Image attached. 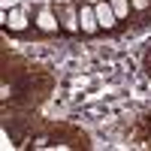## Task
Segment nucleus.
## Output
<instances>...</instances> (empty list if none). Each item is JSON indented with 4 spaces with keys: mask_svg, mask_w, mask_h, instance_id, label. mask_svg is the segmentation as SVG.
<instances>
[{
    "mask_svg": "<svg viewBox=\"0 0 151 151\" xmlns=\"http://www.w3.org/2000/svg\"><path fill=\"white\" fill-rule=\"evenodd\" d=\"M6 24H9V30H24V27H27V15H24V9H9L6 12Z\"/></svg>",
    "mask_w": 151,
    "mask_h": 151,
    "instance_id": "39448f33",
    "label": "nucleus"
},
{
    "mask_svg": "<svg viewBox=\"0 0 151 151\" xmlns=\"http://www.w3.org/2000/svg\"><path fill=\"white\" fill-rule=\"evenodd\" d=\"M109 3H112V9H115V15H118V21H124V18H127L130 15V0H109Z\"/></svg>",
    "mask_w": 151,
    "mask_h": 151,
    "instance_id": "423d86ee",
    "label": "nucleus"
},
{
    "mask_svg": "<svg viewBox=\"0 0 151 151\" xmlns=\"http://www.w3.org/2000/svg\"><path fill=\"white\" fill-rule=\"evenodd\" d=\"M130 6H133V9H148L151 0H130Z\"/></svg>",
    "mask_w": 151,
    "mask_h": 151,
    "instance_id": "0eeeda50",
    "label": "nucleus"
},
{
    "mask_svg": "<svg viewBox=\"0 0 151 151\" xmlns=\"http://www.w3.org/2000/svg\"><path fill=\"white\" fill-rule=\"evenodd\" d=\"M79 27H82V33H97V30H100V21H97L94 3H88V0L79 6Z\"/></svg>",
    "mask_w": 151,
    "mask_h": 151,
    "instance_id": "f257e3e1",
    "label": "nucleus"
},
{
    "mask_svg": "<svg viewBox=\"0 0 151 151\" xmlns=\"http://www.w3.org/2000/svg\"><path fill=\"white\" fill-rule=\"evenodd\" d=\"M60 30H67V33H79L82 27H79V9L76 6H64L60 9Z\"/></svg>",
    "mask_w": 151,
    "mask_h": 151,
    "instance_id": "7ed1b4c3",
    "label": "nucleus"
},
{
    "mask_svg": "<svg viewBox=\"0 0 151 151\" xmlns=\"http://www.w3.org/2000/svg\"><path fill=\"white\" fill-rule=\"evenodd\" d=\"M88 3H103V0H88Z\"/></svg>",
    "mask_w": 151,
    "mask_h": 151,
    "instance_id": "6e6552de",
    "label": "nucleus"
},
{
    "mask_svg": "<svg viewBox=\"0 0 151 151\" xmlns=\"http://www.w3.org/2000/svg\"><path fill=\"white\" fill-rule=\"evenodd\" d=\"M36 27L45 30V33H58V30H60V18L45 6V9H40V15H36Z\"/></svg>",
    "mask_w": 151,
    "mask_h": 151,
    "instance_id": "20e7f679",
    "label": "nucleus"
},
{
    "mask_svg": "<svg viewBox=\"0 0 151 151\" xmlns=\"http://www.w3.org/2000/svg\"><path fill=\"white\" fill-rule=\"evenodd\" d=\"M94 12H97V21H100V27H106L112 30L118 24V15H115V9H112L109 0H103V3H94Z\"/></svg>",
    "mask_w": 151,
    "mask_h": 151,
    "instance_id": "f03ea898",
    "label": "nucleus"
}]
</instances>
